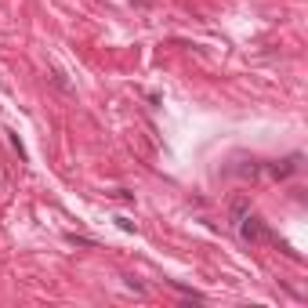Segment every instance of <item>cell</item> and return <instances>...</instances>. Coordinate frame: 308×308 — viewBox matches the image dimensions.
Masks as SVG:
<instances>
[{
    "mask_svg": "<svg viewBox=\"0 0 308 308\" xmlns=\"http://www.w3.org/2000/svg\"><path fill=\"white\" fill-rule=\"evenodd\" d=\"M236 225H239V236H243L247 243H279V239L265 229V221L254 218V214H243V218H239Z\"/></svg>",
    "mask_w": 308,
    "mask_h": 308,
    "instance_id": "cell-1",
    "label": "cell"
},
{
    "mask_svg": "<svg viewBox=\"0 0 308 308\" xmlns=\"http://www.w3.org/2000/svg\"><path fill=\"white\" fill-rule=\"evenodd\" d=\"M51 84H54V87H58V91H65V95H73V87H69V80H65V76H62L58 69H51Z\"/></svg>",
    "mask_w": 308,
    "mask_h": 308,
    "instance_id": "cell-2",
    "label": "cell"
},
{
    "mask_svg": "<svg viewBox=\"0 0 308 308\" xmlns=\"http://www.w3.org/2000/svg\"><path fill=\"white\" fill-rule=\"evenodd\" d=\"M7 138H11V145H15V153H18L22 159H26V145L18 142V134H15V131H7Z\"/></svg>",
    "mask_w": 308,
    "mask_h": 308,
    "instance_id": "cell-3",
    "label": "cell"
},
{
    "mask_svg": "<svg viewBox=\"0 0 308 308\" xmlns=\"http://www.w3.org/2000/svg\"><path fill=\"white\" fill-rule=\"evenodd\" d=\"M109 196H112V200H123V203H131V200H134V192H127V189H112Z\"/></svg>",
    "mask_w": 308,
    "mask_h": 308,
    "instance_id": "cell-4",
    "label": "cell"
},
{
    "mask_svg": "<svg viewBox=\"0 0 308 308\" xmlns=\"http://www.w3.org/2000/svg\"><path fill=\"white\" fill-rule=\"evenodd\" d=\"M69 243H76V247H95V239H87V236H69Z\"/></svg>",
    "mask_w": 308,
    "mask_h": 308,
    "instance_id": "cell-5",
    "label": "cell"
},
{
    "mask_svg": "<svg viewBox=\"0 0 308 308\" xmlns=\"http://www.w3.org/2000/svg\"><path fill=\"white\" fill-rule=\"evenodd\" d=\"M116 225H120L123 232H134V221H127V218H116Z\"/></svg>",
    "mask_w": 308,
    "mask_h": 308,
    "instance_id": "cell-6",
    "label": "cell"
},
{
    "mask_svg": "<svg viewBox=\"0 0 308 308\" xmlns=\"http://www.w3.org/2000/svg\"><path fill=\"white\" fill-rule=\"evenodd\" d=\"M123 279H127V287H131V290H138V294L145 290V287H142V283H138V279H134V276H123Z\"/></svg>",
    "mask_w": 308,
    "mask_h": 308,
    "instance_id": "cell-7",
    "label": "cell"
}]
</instances>
